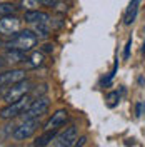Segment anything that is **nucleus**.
<instances>
[{
    "label": "nucleus",
    "mask_w": 145,
    "mask_h": 147,
    "mask_svg": "<svg viewBox=\"0 0 145 147\" xmlns=\"http://www.w3.org/2000/svg\"><path fill=\"white\" fill-rule=\"evenodd\" d=\"M30 90H32V84L27 79H23V80H18L15 84L0 87V97L7 104H12V102H17L22 97H25Z\"/></svg>",
    "instance_id": "nucleus-1"
},
{
    "label": "nucleus",
    "mask_w": 145,
    "mask_h": 147,
    "mask_svg": "<svg viewBox=\"0 0 145 147\" xmlns=\"http://www.w3.org/2000/svg\"><path fill=\"white\" fill-rule=\"evenodd\" d=\"M38 37L37 34L30 32V30H22L18 34H13L7 42H3L9 49H15V50H22V52H28L37 45Z\"/></svg>",
    "instance_id": "nucleus-2"
},
{
    "label": "nucleus",
    "mask_w": 145,
    "mask_h": 147,
    "mask_svg": "<svg viewBox=\"0 0 145 147\" xmlns=\"http://www.w3.org/2000/svg\"><path fill=\"white\" fill-rule=\"evenodd\" d=\"M30 102H32V97H28V95L22 97L17 102H12V104H9L7 107H3L0 110V117L2 119H13V117H18V115H23L25 110L28 109V105H30Z\"/></svg>",
    "instance_id": "nucleus-3"
},
{
    "label": "nucleus",
    "mask_w": 145,
    "mask_h": 147,
    "mask_svg": "<svg viewBox=\"0 0 145 147\" xmlns=\"http://www.w3.org/2000/svg\"><path fill=\"white\" fill-rule=\"evenodd\" d=\"M40 117H34V119H25L22 125H18L13 130V139L15 140H25V139L32 137L35 134V130L40 127Z\"/></svg>",
    "instance_id": "nucleus-4"
},
{
    "label": "nucleus",
    "mask_w": 145,
    "mask_h": 147,
    "mask_svg": "<svg viewBox=\"0 0 145 147\" xmlns=\"http://www.w3.org/2000/svg\"><path fill=\"white\" fill-rule=\"evenodd\" d=\"M50 107V100L47 97H37L35 100L30 102L28 109L25 110L23 117L25 119H34V117H42L44 114H47V110Z\"/></svg>",
    "instance_id": "nucleus-5"
},
{
    "label": "nucleus",
    "mask_w": 145,
    "mask_h": 147,
    "mask_svg": "<svg viewBox=\"0 0 145 147\" xmlns=\"http://www.w3.org/2000/svg\"><path fill=\"white\" fill-rule=\"evenodd\" d=\"M75 142H77V127L70 125V127L65 129L64 132H60L58 136H55L52 144L57 147H72L75 146Z\"/></svg>",
    "instance_id": "nucleus-6"
},
{
    "label": "nucleus",
    "mask_w": 145,
    "mask_h": 147,
    "mask_svg": "<svg viewBox=\"0 0 145 147\" xmlns=\"http://www.w3.org/2000/svg\"><path fill=\"white\" fill-rule=\"evenodd\" d=\"M20 27H22V20H18L15 15H5L0 18V34L2 35L12 37L20 30Z\"/></svg>",
    "instance_id": "nucleus-7"
},
{
    "label": "nucleus",
    "mask_w": 145,
    "mask_h": 147,
    "mask_svg": "<svg viewBox=\"0 0 145 147\" xmlns=\"http://www.w3.org/2000/svg\"><path fill=\"white\" fill-rule=\"evenodd\" d=\"M23 79H25V70H22V69L0 72V87L15 84V82H18V80H23Z\"/></svg>",
    "instance_id": "nucleus-8"
},
{
    "label": "nucleus",
    "mask_w": 145,
    "mask_h": 147,
    "mask_svg": "<svg viewBox=\"0 0 145 147\" xmlns=\"http://www.w3.org/2000/svg\"><path fill=\"white\" fill-rule=\"evenodd\" d=\"M67 119H68V112H67V110H65V109L57 110L54 115L47 120V124L44 125V129H45V130H52V129L62 127L65 122H67Z\"/></svg>",
    "instance_id": "nucleus-9"
},
{
    "label": "nucleus",
    "mask_w": 145,
    "mask_h": 147,
    "mask_svg": "<svg viewBox=\"0 0 145 147\" xmlns=\"http://www.w3.org/2000/svg\"><path fill=\"white\" fill-rule=\"evenodd\" d=\"M23 20L25 22H30V24H45L50 20L48 13L45 12H40V10H25V15H23Z\"/></svg>",
    "instance_id": "nucleus-10"
},
{
    "label": "nucleus",
    "mask_w": 145,
    "mask_h": 147,
    "mask_svg": "<svg viewBox=\"0 0 145 147\" xmlns=\"http://www.w3.org/2000/svg\"><path fill=\"white\" fill-rule=\"evenodd\" d=\"M138 7H140V0H132L128 3V9L125 12V17H124V24L125 25H132L137 18V13H138Z\"/></svg>",
    "instance_id": "nucleus-11"
},
{
    "label": "nucleus",
    "mask_w": 145,
    "mask_h": 147,
    "mask_svg": "<svg viewBox=\"0 0 145 147\" xmlns=\"http://www.w3.org/2000/svg\"><path fill=\"white\" fill-rule=\"evenodd\" d=\"M23 57H25V52L15 50V49H9L5 52V55H3V60H5V64H18V62L23 60Z\"/></svg>",
    "instance_id": "nucleus-12"
},
{
    "label": "nucleus",
    "mask_w": 145,
    "mask_h": 147,
    "mask_svg": "<svg viewBox=\"0 0 145 147\" xmlns=\"http://www.w3.org/2000/svg\"><path fill=\"white\" fill-rule=\"evenodd\" d=\"M55 132H57V129H52V130H45L40 137H37V140L34 142V146H48L52 140L55 139Z\"/></svg>",
    "instance_id": "nucleus-13"
},
{
    "label": "nucleus",
    "mask_w": 145,
    "mask_h": 147,
    "mask_svg": "<svg viewBox=\"0 0 145 147\" xmlns=\"http://www.w3.org/2000/svg\"><path fill=\"white\" fill-rule=\"evenodd\" d=\"M17 10H18V7H15L12 2H2V3H0V17H5V15H15Z\"/></svg>",
    "instance_id": "nucleus-14"
},
{
    "label": "nucleus",
    "mask_w": 145,
    "mask_h": 147,
    "mask_svg": "<svg viewBox=\"0 0 145 147\" xmlns=\"http://www.w3.org/2000/svg\"><path fill=\"white\" fill-rule=\"evenodd\" d=\"M25 60H27V67H38L44 64V52H34L30 59H25Z\"/></svg>",
    "instance_id": "nucleus-15"
},
{
    "label": "nucleus",
    "mask_w": 145,
    "mask_h": 147,
    "mask_svg": "<svg viewBox=\"0 0 145 147\" xmlns=\"http://www.w3.org/2000/svg\"><path fill=\"white\" fill-rule=\"evenodd\" d=\"M40 0H20V5L27 10H37L40 7Z\"/></svg>",
    "instance_id": "nucleus-16"
},
{
    "label": "nucleus",
    "mask_w": 145,
    "mask_h": 147,
    "mask_svg": "<svg viewBox=\"0 0 145 147\" xmlns=\"http://www.w3.org/2000/svg\"><path fill=\"white\" fill-rule=\"evenodd\" d=\"M120 100V95H118V92H110L109 95H107V105L109 107H115Z\"/></svg>",
    "instance_id": "nucleus-17"
},
{
    "label": "nucleus",
    "mask_w": 145,
    "mask_h": 147,
    "mask_svg": "<svg viewBox=\"0 0 145 147\" xmlns=\"http://www.w3.org/2000/svg\"><path fill=\"white\" fill-rule=\"evenodd\" d=\"M47 24L48 22H45V24H37V28H35V32H37V37H48V27H47Z\"/></svg>",
    "instance_id": "nucleus-18"
},
{
    "label": "nucleus",
    "mask_w": 145,
    "mask_h": 147,
    "mask_svg": "<svg viewBox=\"0 0 145 147\" xmlns=\"http://www.w3.org/2000/svg\"><path fill=\"white\" fill-rule=\"evenodd\" d=\"M130 47H132V37L127 40V44H125V50H124V59H128L130 57Z\"/></svg>",
    "instance_id": "nucleus-19"
},
{
    "label": "nucleus",
    "mask_w": 145,
    "mask_h": 147,
    "mask_svg": "<svg viewBox=\"0 0 145 147\" xmlns=\"http://www.w3.org/2000/svg\"><path fill=\"white\" fill-rule=\"evenodd\" d=\"M144 110H145V102H138L137 104V117H142Z\"/></svg>",
    "instance_id": "nucleus-20"
},
{
    "label": "nucleus",
    "mask_w": 145,
    "mask_h": 147,
    "mask_svg": "<svg viewBox=\"0 0 145 147\" xmlns=\"http://www.w3.org/2000/svg\"><path fill=\"white\" fill-rule=\"evenodd\" d=\"M44 5H48V7H54V5H57L58 3V0H40Z\"/></svg>",
    "instance_id": "nucleus-21"
},
{
    "label": "nucleus",
    "mask_w": 145,
    "mask_h": 147,
    "mask_svg": "<svg viewBox=\"0 0 145 147\" xmlns=\"http://www.w3.org/2000/svg\"><path fill=\"white\" fill-rule=\"evenodd\" d=\"M42 52H54V45L52 44H45L42 47Z\"/></svg>",
    "instance_id": "nucleus-22"
},
{
    "label": "nucleus",
    "mask_w": 145,
    "mask_h": 147,
    "mask_svg": "<svg viewBox=\"0 0 145 147\" xmlns=\"http://www.w3.org/2000/svg\"><path fill=\"white\" fill-rule=\"evenodd\" d=\"M85 140H87L85 137H80V139H77V142H75V146H83V144H85Z\"/></svg>",
    "instance_id": "nucleus-23"
},
{
    "label": "nucleus",
    "mask_w": 145,
    "mask_h": 147,
    "mask_svg": "<svg viewBox=\"0 0 145 147\" xmlns=\"http://www.w3.org/2000/svg\"><path fill=\"white\" fill-rule=\"evenodd\" d=\"M2 60H3V57H0V65H2Z\"/></svg>",
    "instance_id": "nucleus-24"
},
{
    "label": "nucleus",
    "mask_w": 145,
    "mask_h": 147,
    "mask_svg": "<svg viewBox=\"0 0 145 147\" xmlns=\"http://www.w3.org/2000/svg\"><path fill=\"white\" fill-rule=\"evenodd\" d=\"M142 50H144V52H145V42H144V49H142Z\"/></svg>",
    "instance_id": "nucleus-25"
},
{
    "label": "nucleus",
    "mask_w": 145,
    "mask_h": 147,
    "mask_svg": "<svg viewBox=\"0 0 145 147\" xmlns=\"http://www.w3.org/2000/svg\"><path fill=\"white\" fill-rule=\"evenodd\" d=\"M0 45H3V42H2V40H0Z\"/></svg>",
    "instance_id": "nucleus-26"
}]
</instances>
